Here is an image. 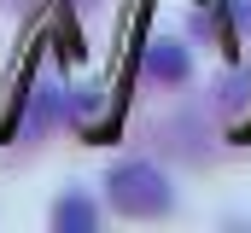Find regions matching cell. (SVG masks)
Wrapping results in <instances>:
<instances>
[{"mask_svg":"<svg viewBox=\"0 0 251 233\" xmlns=\"http://www.w3.org/2000/svg\"><path fill=\"white\" fill-rule=\"evenodd\" d=\"M105 198H111V210H117V216L152 222V216H170V204H176V186H170V175L158 169V163H146V158H128V163H117V169L105 175Z\"/></svg>","mask_w":251,"mask_h":233,"instance_id":"6da1fadb","label":"cell"},{"mask_svg":"<svg viewBox=\"0 0 251 233\" xmlns=\"http://www.w3.org/2000/svg\"><path fill=\"white\" fill-rule=\"evenodd\" d=\"M152 82H187V70H193V58L181 41H152L146 47V64H140Z\"/></svg>","mask_w":251,"mask_h":233,"instance_id":"7a4b0ae2","label":"cell"},{"mask_svg":"<svg viewBox=\"0 0 251 233\" xmlns=\"http://www.w3.org/2000/svg\"><path fill=\"white\" fill-rule=\"evenodd\" d=\"M94 222H100V210L82 192H64L59 204H53V228H64V233H94Z\"/></svg>","mask_w":251,"mask_h":233,"instance_id":"3957f363","label":"cell"}]
</instances>
